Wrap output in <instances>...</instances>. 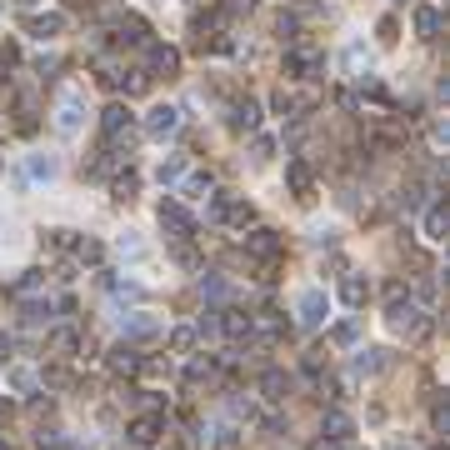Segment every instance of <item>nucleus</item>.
<instances>
[{
  "mask_svg": "<svg viewBox=\"0 0 450 450\" xmlns=\"http://www.w3.org/2000/svg\"><path fill=\"white\" fill-rule=\"evenodd\" d=\"M0 360H10V335L0 330Z\"/></svg>",
  "mask_w": 450,
  "mask_h": 450,
  "instance_id": "37998d69",
  "label": "nucleus"
},
{
  "mask_svg": "<svg viewBox=\"0 0 450 450\" xmlns=\"http://www.w3.org/2000/svg\"><path fill=\"white\" fill-rule=\"evenodd\" d=\"M355 335H360V320H346V326H335V330H330L335 346H355Z\"/></svg>",
  "mask_w": 450,
  "mask_h": 450,
  "instance_id": "c85d7f7f",
  "label": "nucleus"
},
{
  "mask_svg": "<svg viewBox=\"0 0 450 450\" xmlns=\"http://www.w3.org/2000/svg\"><path fill=\"white\" fill-rule=\"evenodd\" d=\"M115 196H120V200H125V196H135V176H131V170H125V176L115 180Z\"/></svg>",
  "mask_w": 450,
  "mask_h": 450,
  "instance_id": "ea45409f",
  "label": "nucleus"
},
{
  "mask_svg": "<svg viewBox=\"0 0 450 450\" xmlns=\"http://www.w3.org/2000/svg\"><path fill=\"white\" fill-rule=\"evenodd\" d=\"M385 300H391V306H400V300H411V290H405V281H391V285H385Z\"/></svg>",
  "mask_w": 450,
  "mask_h": 450,
  "instance_id": "e433bc0d",
  "label": "nucleus"
},
{
  "mask_svg": "<svg viewBox=\"0 0 450 450\" xmlns=\"http://www.w3.org/2000/svg\"><path fill=\"white\" fill-rule=\"evenodd\" d=\"M340 66H346V75H366L371 71V46H366V40H350V46L346 50H340Z\"/></svg>",
  "mask_w": 450,
  "mask_h": 450,
  "instance_id": "0eeeda50",
  "label": "nucleus"
},
{
  "mask_svg": "<svg viewBox=\"0 0 450 450\" xmlns=\"http://www.w3.org/2000/svg\"><path fill=\"white\" fill-rule=\"evenodd\" d=\"M180 176H185V156H165V160L156 165V180H160V185H180Z\"/></svg>",
  "mask_w": 450,
  "mask_h": 450,
  "instance_id": "412c9836",
  "label": "nucleus"
},
{
  "mask_svg": "<svg viewBox=\"0 0 450 450\" xmlns=\"http://www.w3.org/2000/svg\"><path fill=\"white\" fill-rule=\"evenodd\" d=\"M285 180H290L295 196H310V165H306V160H290V165H285Z\"/></svg>",
  "mask_w": 450,
  "mask_h": 450,
  "instance_id": "4be33fe9",
  "label": "nucleus"
},
{
  "mask_svg": "<svg viewBox=\"0 0 450 450\" xmlns=\"http://www.w3.org/2000/svg\"><path fill=\"white\" fill-rule=\"evenodd\" d=\"M115 250H120V255H131V261H145V245H140V235H135V230H125L120 241H115Z\"/></svg>",
  "mask_w": 450,
  "mask_h": 450,
  "instance_id": "bb28decb",
  "label": "nucleus"
},
{
  "mask_svg": "<svg viewBox=\"0 0 450 450\" xmlns=\"http://www.w3.org/2000/svg\"><path fill=\"white\" fill-rule=\"evenodd\" d=\"M120 330H125V340H150V335H160V320L145 315V310H135L131 320H120Z\"/></svg>",
  "mask_w": 450,
  "mask_h": 450,
  "instance_id": "1a4fd4ad",
  "label": "nucleus"
},
{
  "mask_svg": "<svg viewBox=\"0 0 450 450\" xmlns=\"http://www.w3.org/2000/svg\"><path fill=\"white\" fill-rule=\"evenodd\" d=\"M75 261H85V265H100V261H105V245L85 235V241H75Z\"/></svg>",
  "mask_w": 450,
  "mask_h": 450,
  "instance_id": "a878e982",
  "label": "nucleus"
},
{
  "mask_svg": "<svg viewBox=\"0 0 450 450\" xmlns=\"http://www.w3.org/2000/svg\"><path fill=\"white\" fill-rule=\"evenodd\" d=\"M281 250H285V241H281L275 230H265V225H255V230L245 235V255H250V261H265V265H270Z\"/></svg>",
  "mask_w": 450,
  "mask_h": 450,
  "instance_id": "20e7f679",
  "label": "nucleus"
},
{
  "mask_svg": "<svg viewBox=\"0 0 450 450\" xmlns=\"http://www.w3.org/2000/svg\"><path fill=\"white\" fill-rule=\"evenodd\" d=\"M295 315H300V326L315 330V326H326V315H330V295L326 290H306L295 300Z\"/></svg>",
  "mask_w": 450,
  "mask_h": 450,
  "instance_id": "7ed1b4c3",
  "label": "nucleus"
},
{
  "mask_svg": "<svg viewBox=\"0 0 450 450\" xmlns=\"http://www.w3.org/2000/svg\"><path fill=\"white\" fill-rule=\"evenodd\" d=\"M75 346H80V335H75V330H55V335H50V350H60V355H71Z\"/></svg>",
  "mask_w": 450,
  "mask_h": 450,
  "instance_id": "c756f323",
  "label": "nucleus"
},
{
  "mask_svg": "<svg viewBox=\"0 0 450 450\" xmlns=\"http://www.w3.org/2000/svg\"><path fill=\"white\" fill-rule=\"evenodd\" d=\"M131 105H105V115H100V131H105V140H125V135H131Z\"/></svg>",
  "mask_w": 450,
  "mask_h": 450,
  "instance_id": "39448f33",
  "label": "nucleus"
},
{
  "mask_svg": "<svg viewBox=\"0 0 450 450\" xmlns=\"http://www.w3.org/2000/svg\"><path fill=\"white\" fill-rule=\"evenodd\" d=\"M221 315H225V320H216V326H221L230 340H245V335L255 330V320H250V315H241V310H221Z\"/></svg>",
  "mask_w": 450,
  "mask_h": 450,
  "instance_id": "dca6fc26",
  "label": "nucleus"
},
{
  "mask_svg": "<svg viewBox=\"0 0 450 450\" xmlns=\"http://www.w3.org/2000/svg\"><path fill=\"white\" fill-rule=\"evenodd\" d=\"M176 131H180V111H176V105H156V111L145 115V135L165 140V135H176Z\"/></svg>",
  "mask_w": 450,
  "mask_h": 450,
  "instance_id": "423d86ee",
  "label": "nucleus"
},
{
  "mask_svg": "<svg viewBox=\"0 0 450 450\" xmlns=\"http://www.w3.org/2000/svg\"><path fill=\"white\" fill-rule=\"evenodd\" d=\"M160 225L170 230V241H190V235H196V216H190L180 200H160Z\"/></svg>",
  "mask_w": 450,
  "mask_h": 450,
  "instance_id": "f03ea898",
  "label": "nucleus"
},
{
  "mask_svg": "<svg viewBox=\"0 0 450 450\" xmlns=\"http://www.w3.org/2000/svg\"><path fill=\"white\" fill-rule=\"evenodd\" d=\"M261 395H265L270 405H281V400L290 395V380H285L281 371H265V375H261Z\"/></svg>",
  "mask_w": 450,
  "mask_h": 450,
  "instance_id": "f3484780",
  "label": "nucleus"
},
{
  "mask_svg": "<svg viewBox=\"0 0 450 450\" xmlns=\"http://www.w3.org/2000/svg\"><path fill=\"white\" fill-rule=\"evenodd\" d=\"M225 221H230V225H241V230H245V225L255 221V210H250V205H230V216H225Z\"/></svg>",
  "mask_w": 450,
  "mask_h": 450,
  "instance_id": "473e14b6",
  "label": "nucleus"
},
{
  "mask_svg": "<svg viewBox=\"0 0 450 450\" xmlns=\"http://www.w3.org/2000/svg\"><path fill=\"white\" fill-rule=\"evenodd\" d=\"M26 180H55V160L50 156H30L26 160Z\"/></svg>",
  "mask_w": 450,
  "mask_h": 450,
  "instance_id": "393cba45",
  "label": "nucleus"
},
{
  "mask_svg": "<svg viewBox=\"0 0 450 450\" xmlns=\"http://www.w3.org/2000/svg\"><path fill=\"white\" fill-rule=\"evenodd\" d=\"M420 230H425V241H435V245L445 241V230H450V216H445V200H431V205H425V225H420Z\"/></svg>",
  "mask_w": 450,
  "mask_h": 450,
  "instance_id": "6e6552de",
  "label": "nucleus"
},
{
  "mask_svg": "<svg viewBox=\"0 0 450 450\" xmlns=\"http://www.w3.org/2000/svg\"><path fill=\"white\" fill-rule=\"evenodd\" d=\"M200 295H205V300H225V295H230V285L221 281V275H200Z\"/></svg>",
  "mask_w": 450,
  "mask_h": 450,
  "instance_id": "cd10ccee",
  "label": "nucleus"
},
{
  "mask_svg": "<svg viewBox=\"0 0 450 450\" xmlns=\"http://www.w3.org/2000/svg\"><path fill=\"white\" fill-rule=\"evenodd\" d=\"M10 385H15V391H30V385H35V375H30L26 366H15V371H10Z\"/></svg>",
  "mask_w": 450,
  "mask_h": 450,
  "instance_id": "c9c22d12",
  "label": "nucleus"
},
{
  "mask_svg": "<svg viewBox=\"0 0 450 450\" xmlns=\"http://www.w3.org/2000/svg\"><path fill=\"white\" fill-rule=\"evenodd\" d=\"M60 30H66V15H60V10L30 20V35H35V40H50V35H60Z\"/></svg>",
  "mask_w": 450,
  "mask_h": 450,
  "instance_id": "a211bd4d",
  "label": "nucleus"
},
{
  "mask_svg": "<svg viewBox=\"0 0 450 450\" xmlns=\"http://www.w3.org/2000/svg\"><path fill=\"white\" fill-rule=\"evenodd\" d=\"M0 405H6V400H0Z\"/></svg>",
  "mask_w": 450,
  "mask_h": 450,
  "instance_id": "c03bdc74",
  "label": "nucleus"
},
{
  "mask_svg": "<svg viewBox=\"0 0 450 450\" xmlns=\"http://www.w3.org/2000/svg\"><path fill=\"white\" fill-rule=\"evenodd\" d=\"M210 190H216V180H210V176H200V170H196V176H190V170L180 176V200H205Z\"/></svg>",
  "mask_w": 450,
  "mask_h": 450,
  "instance_id": "ddd939ff",
  "label": "nucleus"
},
{
  "mask_svg": "<svg viewBox=\"0 0 450 450\" xmlns=\"http://www.w3.org/2000/svg\"><path fill=\"white\" fill-rule=\"evenodd\" d=\"M230 205H235L230 196H216V200H210V221H225V216H230Z\"/></svg>",
  "mask_w": 450,
  "mask_h": 450,
  "instance_id": "f704fd0d",
  "label": "nucleus"
},
{
  "mask_svg": "<svg viewBox=\"0 0 450 450\" xmlns=\"http://www.w3.org/2000/svg\"><path fill=\"white\" fill-rule=\"evenodd\" d=\"M230 125H235V131H255V125H261V105H255L250 95L235 100V105H230Z\"/></svg>",
  "mask_w": 450,
  "mask_h": 450,
  "instance_id": "9b49d317",
  "label": "nucleus"
},
{
  "mask_svg": "<svg viewBox=\"0 0 450 450\" xmlns=\"http://www.w3.org/2000/svg\"><path fill=\"white\" fill-rule=\"evenodd\" d=\"M150 66H156L160 75H176V71H180V50H170V46H156V50H150Z\"/></svg>",
  "mask_w": 450,
  "mask_h": 450,
  "instance_id": "5701e85b",
  "label": "nucleus"
},
{
  "mask_svg": "<svg viewBox=\"0 0 450 450\" xmlns=\"http://www.w3.org/2000/svg\"><path fill=\"white\" fill-rule=\"evenodd\" d=\"M350 371H355V375H375V371H385V350H360V355L350 360Z\"/></svg>",
  "mask_w": 450,
  "mask_h": 450,
  "instance_id": "b1692460",
  "label": "nucleus"
},
{
  "mask_svg": "<svg viewBox=\"0 0 450 450\" xmlns=\"http://www.w3.org/2000/svg\"><path fill=\"white\" fill-rule=\"evenodd\" d=\"M340 300H346L350 310H360V306L371 300V285L360 281V275H346V281H340Z\"/></svg>",
  "mask_w": 450,
  "mask_h": 450,
  "instance_id": "2eb2a0df",
  "label": "nucleus"
},
{
  "mask_svg": "<svg viewBox=\"0 0 450 450\" xmlns=\"http://www.w3.org/2000/svg\"><path fill=\"white\" fill-rule=\"evenodd\" d=\"M160 431H165L160 415H140V420H131V445H156Z\"/></svg>",
  "mask_w": 450,
  "mask_h": 450,
  "instance_id": "9d476101",
  "label": "nucleus"
},
{
  "mask_svg": "<svg viewBox=\"0 0 450 450\" xmlns=\"http://www.w3.org/2000/svg\"><path fill=\"white\" fill-rule=\"evenodd\" d=\"M111 371H115V375H135V371H140L135 346H115V350H111Z\"/></svg>",
  "mask_w": 450,
  "mask_h": 450,
  "instance_id": "aec40b11",
  "label": "nucleus"
},
{
  "mask_svg": "<svg viewBox=\"0 0 450 450\" xmlns=\"http://www.w3.org/2000/svg\"><path fill=\"white\" fill-rule=\"evenodd\" d=\"M440 26H445V15H440L435 6H420V10H415V35H420V40H435Z\"/></svg>",
  "mask_w": 450,
  "mask_h": 450,
  "instance_id": "4468645a",
  "label": "nucleus"
},
{
  "mask_svg": "<svg viewBox=\"0 0 450 450\" xmlns=\"http://www.w3.org/2000/svg\"><path fill=\"white\" fill-rule=\"evenodd\" d=\"M431 425H435V435H450V405H435Z\"/></svg>",
  "mask_w": 450,
  "mask_h": 450,
  "instance_id": "72a5a7b5",
  "label": "nucleus"
},
{
  "mask_svg": "<svg viewBox=\"0 0 450 450\" xmlns=\"http://www.w3.org/2000/svg\"><path fill=\"white\" fill-rule=\"evenodd\" d=\"M170 346H176V350H190V346H196V330H190V326L170 330Z\"/></svg>",
  "mask_w": 450,
  "mask_h": 450,
  "instance_id": "2f4dec72",
  "label": "nucleus"
},
{
  "mask_svg": "<svg viewBox=\"0 0 450 450\" xmlns=\"http://www.w3.org/2000/svg\"><path fill=\"white\" fill-rule=\"evenodd\" d=\"M326 435H330V445L350 440V435H355V420H350L346 411H335V405H330V411H326Z\"/></svg>",
  "mask_w": 450,
  "mask_h": 450,
  "instance_id": "f8f14e48",
  "label": "nucleus"
},
{
  "mask_svg": "<svg viewBox=\"0 0 450 450\" xmlns=\"http://www.w3.org/2000/svg\"><path fill=\"white\" fill-rule=\"evenodd\" d=\"M40 380H46L50 391H60V385H71V371H60V366H55V371H46V375H40Z\"/></svg>",
  "mask_w": 450,
  "mask_h": 450,
  "instance_id": "4c0bfd02",
  "label": "nucleus"
},
{
  "mask_svg": "<svg viewBox=\"0 0 450 450\" xmlns=\"http://www.w3.org/2000/svg\"><path fill=\"white\" fill-rule=\"evenodd\" d=\"M270 105H275V111H281V115H290V111H295V95H285V91H281V95H275Z\"/></svg>",
  "mask_w": 450,
  "mask_h": 450,
  "instance_id": "79ce46f5",
  "label": "nucleus"
},
{
  "mask_svg": "<svg viewBox=\"0 0 450 450\" xmlns=\"http://www.w3.org/2000/svg\"><path fill=\"white\" fill-rule=\"evenodd\" d=\"M306 71H310V55L290 50V55H285V75H306Z\"/></svg>",
  "mask_w": 450,
  "mask_h": 450,
  "instance_id": "7c9ffc66",
  "label": "nucleus"
},
{
  "mask_svg": "<svg viewBox=\"0 0 450 450\" xmlns=\"http://www.w3.org/2000/svg\"><path fill=\"white\" fill-rule=\"evenodd\" d=\"M80 125H85V91H75V85H71V91H60V105H55V131H60V135H75Z\"/></svg>",
  "mask_w": 450,
  "mask_h": 450,
  "instance_id": "f257e3e1",
  "label": "nucleus"
},
{
  "mask_svg": "<svg viewBox=\"0 0 450 450\" xmlns=\"http://www.w3.org/2000/svg\"><path fill=\"white\" fill-rule=\"evenodd\" d=\"M40 285V270H26V275H20V285H15V295H26V290H35Z\"/></svg>",
  "mask_w": 450,
  "mask_h": 450,
  "instance_id": "a19ab883",
  "label": "nucleus"
},
{
  "mask_svg": "<svg viewBox=\"0 0 450 450\" xmlns=\"http://www.w3.org/2000/svg\"><path fill=\"white\" fill-rule=\"evenodd\" d=\"M46 320H50V300H26V306H20V326L40 330Z\"/></svg>",
  "mask_w": 450,
  "mask_h": 450,
  "instance_id": "6ab92c4d",
  "label": "nucleus"
},
{
  "mask_svg": "<svg viewBox=\"0 0 450 450\" xmlns=\"http://www.w3.org/2000/svg\"><path fill=\"white\" fill-rule=\"evenodd\" d=\"M275 156V140L270 135H255V160H270Z\"/></svg>",
  "mask_w": 450,
  "mask_h": 450,
  "instance_id": "58836bf2",
  "label": "nucleus"
}]
</instances>
